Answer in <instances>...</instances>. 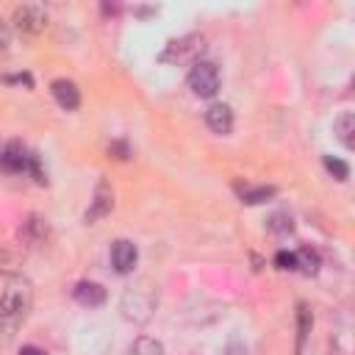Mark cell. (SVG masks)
Wrapping results in <instances>:
<instances>
[{"mask_svg": "<svg viewBox=\"0 0 355 355\" xmlns=\"http://www.w3.org/2000/svg\"><path fill=\"white\" fill-rule=\"evenodd\" d=\"M33 308V286L28 277L22 275H11L3 286V294H0V313L6 316H14V319H25Z\"/></svg>", "mask_w": 355, "mask_h": 355, "instance_id": "cell-1", "label": "cell"}, {"mask_svg": "<svg viewBox=\"0 0 355 355\" xmlns=\"http://www.w3.org/2000/svg\"><path fill=\"white\" fill-rule=\"evenodd\" d=\"M14 266H17V258H14L8 250H0V269L8 272V269H14Z\"/></svg>", "mask_w": 355, "mask_h": 355, "instance_id": "cell-21", "label": "cell"}, {"mask_svg": "<svg viewBox=\"0 0 355 355\" xmlns=\"http://www.w3.org/2000/svg\"><path fill=\"white\" fill-rule=\"evenodd\" d=\"M50 92H53L55 103H58L64 111H75V108L80 105V89H78L72 80H67V78H58V80H53Z\"/></svg>", "mask_w": 355, "mask_h": 355, "instance_id": "cell-9", "label": "cell"}, {"mask_svg": "<svg viewBox=\"0 0 355 355\" xmlns=\"http://www.w3.org/2000/svg\"><path fill=\"white\" fill-rule=\"evenodd\" d=\"M128 355H164V344L158 338H150V336H141L130 344Z\"/></svg>", "mask_w": 355, "mask_h": 355, "instance_id": "cell-13", "label": "cell"}, {"mask_svg": "<svg viewBox=\"0 0 355 355\" xmlns=\"http://www.w3.org/2000/svg\"><path fill=\"white\" fill-rule=\"evenodd\" d=\"M19 355H44V349L36 347V344H25V347L19 349Z\"/></svg>", "mask_w": 355, "mask_h": 355, "instance_id": "cell-23", "label": "cell"}, {"mask_svg": "<svg viewBox=\"0 0 355 355\" xmlns=\"http://www.w3.org/2000/svg\"><path fill=\"white\" fill-rule=\"evenodd\" d=\"M11 19H14L17 31L31 33V36H36V33H42V31L47 28V14H44V8H42V6H36V3L17 6Z\"/></svg>", "mask_w": 355, "mask_h": 355, "instance_id": "cell-5", "label": "cell"}, {"mask_svg": "<svg viewBox=\"0 0 355 355\" xmlns=\"http://www.w3.org/2000/svg\"><path fill=\"white\" fill-rule=\"evenodd\" d=\"M355 114L352 111H347V114H341L338 119H336V136H338V141L347 147V150H352L355 147Z\"/></svg>", "mask_w": 355, "mask_h": 355, "instance_id": "cell-11", "label": "cell"}, {"mask_svg": "<svg viewBox=\"0 0 355 355\" xmlns=\"http://www.w3.org/2000/svg\"><path fill=\"white\" fill-rule=\"evenodd\" d=\"M275 266L283 269V272H291V269H297V255L288 252V250H280V252L275 255Z\"/></svg>", "mask_w": 355, "mask_h": 355, "instance_id": "cell-19", "label": "cell"}, {"mask_svg": "<svg viewBox=\"0 0 355 355\" xmlns=\"http://www.w3.org/2000/svg\"><path fill=\"white\" fill-rule=\"evenodd\" d=\"M324 169L336 178V180H347L349 178V166H347V161H341V158H333V155H324Z\"/></svg>", "mask_w": 355, "mask_h": 355, "instance_id": "cell-16", "label": "cell"}, {"mask_svg": "<svg viewBox=\"0 0 355 355\" xmlns=\"http://www.w3.org/2000/svg\"><path fill=\"white\" fill-rule=\"evenodd\" d=\"M119 311L128 322L144 324L155 311V294L147 286H130L119 300Z\"/></svg>", "mask_w": 355, "mask_h": 355, "instance_id": "cell-2", "label": "cell"}, {"mask_svg": "<svg viewBox=\"0 0 355 355\" xmlns=\"http://www.w3.org/2000/svg\"><path fill=\"white\" fill-rule=\"evenodd\" d=\"M189 89L197 94V97H214L219 92V72L211 61H197L191 64L189 69Z\"/></svg>", "mask_w": 355, "mask_h": 355, "instance_id": "cell-4", "label": "cell"}, {"mask_svg": "<svg viewBox=\"0 0 355 355\" xmlns=\"http://www.w3.org/2000/svg\"><path fill=\"white\" fill-rule=\"evenodd\" d=\"M72 294H75V300H78L80 305H86V308H97V305L105 302V288H103L100 283H94V280H80V283L72 288Z\"/></svg>", "mask_w": 355, "mask_h": 355, "instance_id": "cell-10", "label": "cell"}, {"mask_svg": "<svg viewBox=\"0 0 355 355\" xmlns=\"http://www.w3.org/2000/svg\"><path fill=\"white\" fill-rule=\"evenodd\" d=\"M202 50H205V39L200 33H189L183 39L169 42L166 50L161 53V61H166V64H197Z\"/></svg>", "mask_w": 355, "mask_h": 355, "instance_id": "cell-3", "label": "cell"}, {"mask_svg": "<svg viewBox=\"0 0 355 355\" xmlns=\"http://www.w3.org/2000/svg\"><path fill=\"white\" fill-rule=\"evenodd\" d=\"M297 255V269H302L305 275H316L319 272V255H316V250H311V247H302L300 252H294Z\"/></svg>", "mask_w": 355, "mask_h": 355, "instance_id": "cell-14", "label": "cell"}, {"mask_svg": "<svg viewBox=\"0 0 355 355\" xmlns=\"http://www.w3.org/2000/svg\"><path fill=\"white\" fill-rule=\"evenodd\" d=\"M108 153H111L114 158H119V161H125V158L130 155V150H128L125 141H111V144H108Z\"/></svg>", "mask_w": 355, "mask_h": 355, "instance_id": "cell-20", "label": "cell"}, {"mask_svg": "<svg viewBox=\"0 0 355 355\" xmlns=\"http://www.w3.org/2000/svg\"><path fill=\"white\" fill-rule=\"evenodd\" d=\"M111 208H114V191H111V186H108V180H100L97 183V189H94V197H92V205L86 208V214H83V219L92 225V222H97L100 216H105V214H111Z\"/></svg>", "mask_w": 355, "mask_h": 355, "instance_id": "cell-6", "label": "cell"}, {"mask_svg": "<svg viewBox=\"0 0 355 355\" xmlns=\"http://www.w3.org/2000/svg\"><path fill=\"white\" fill-rule=\"evenodd\" d=\"M205 122H208V128L214 133L227 136L233 130V111H230V105L227 103H211L208 111H205Z\"/></svg>", "mask_w": 355, "mask_h": 355, "instance_id": "cell-8", "label": "cell"}, {"mask_svg": "<svg viewBox=\"0 0 355 355\" xmlns=\"http://www.w3.org/2000/svg\"><path fill=\"white\" fill-rule=\"evenodd\" d=\"M311 327H313V316H311V308H308L305 302H300V305H297V347H300V349H302V341L308 338Z\"/></svg>", "mask_w": 355, "mask_h": 355, "instance_id": "cell-12", "label": "cell"}, {"mask_svg": "<svg viewBox=\"0 0 355 355\" xmlns=\"http://www.w3.org/2000/svg\"><path fill=\"white\" fill-rule=\"evenodd\" d=\"M136 261H139V250H136L133 241H128V239H116V241L111 244V263H114V269H116L119 275L133 272Z\"/></svg>", "mask_w": 355, "mask_h": 355, "instance_id": "cell-7", "label": "cell"}, {"mask_svg": "<svg viewBox=\"0 0 355 355\" xmlns=\"http://www.w3.org/2000/svg\"><path fill=\"white\" fill-rule=\"evenodd\" d=\"M17 327H19V319H14V316H6V313H0V341H8V338H14Z\"/></svg>", "mask_w": 355, "mask_h": 355, "instance_id": "cell-17", "label": "cell"}, {"mask_svg": "<svg viewBox=\"0 0 355 355\" xmlns=\"http://www.w3.org/2000/svg\"><path fill=\"white\" fill-rule=\"evenodd\" d=\"M291 216L288 214H275L272 219H269V230L272 233H291Z\"/></svg>", "mask_w": 355, "mask_h": 355, "instance_id": "cell-18", "label": "cell"}, {"mask_svg": "<svg viewBox=\"0 0 355 355\" xmlns=\"http://www.w3.org/2000/svg\"><path fill=\"white\" fill-rule=\"evenodd\" d=\"M8 44H11V28L0 19V50L6 53V50H8Z\"/></svg>", "mask_w": 355, "mask_h": 355, "instance_id": "cell-22", "label": "cell"}, {"mask_svg": "<svg viewBox=\"0 0 355 355\" xmlns=\"http://www.w3.org/2000/svg\"><path fill=\"white\" fill-rule=\"evenodd\" d=\"M275 194H277V189H275V186L244 189V191H241V202H247V205H258V202H266V200H272Z\"/></svg>", "mask_w": 355, "mask_h": 355, "instance_id": "cell-15", "label": "cell"}]
</instances>
